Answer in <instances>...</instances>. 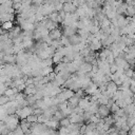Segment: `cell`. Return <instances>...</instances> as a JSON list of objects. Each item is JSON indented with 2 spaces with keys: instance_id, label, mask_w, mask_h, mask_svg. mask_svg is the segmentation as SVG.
Wrapping results in <instances>:
<instances>
[{
  "instance_id": "6da1fadb",
  "label": "cell",
  "mask_w": 135,
  "mask_h": 135,
  "mask_svg": "<svg viewBox=\"0 0 135 135\" xmlns=\"http://www.w3.org/2000/svg\"><path fill=\"white\" fill-rule=\"evenodd\" d=\"M3 26H4V28H11L12 27V23L11 22H5L3 24Z\"/></svg>"
}]
</instances>
